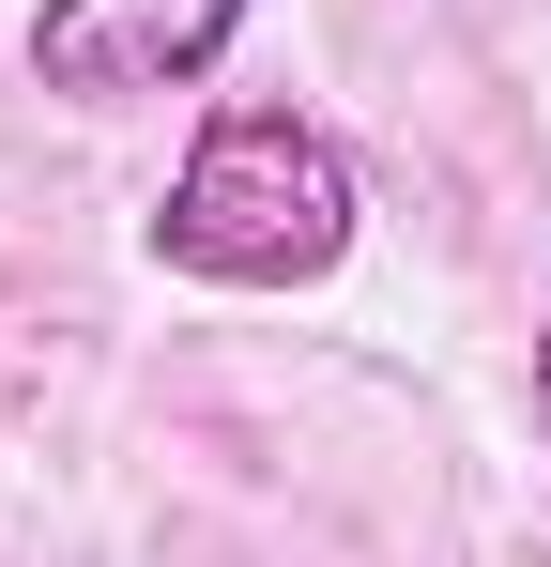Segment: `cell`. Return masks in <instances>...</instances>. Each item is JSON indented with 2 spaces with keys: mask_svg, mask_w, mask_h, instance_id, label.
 Returning a JSON list of instances; mask_svg holds the SVG:
<instances>
[{
  "mask_svg": "<svg viewBox=\"0 0 551 567\" xmlns=\"http://www.w3.org/2000/svg\"><path fill=\"white\" fill-rule=\"evenodd\" d=\"M353 154L306 107H215L154 185V261L199 291H322L353 261Z\"/></svg>",
  "mask_w": 551,
  "mask_h": 567,
  "instance_id": "1",
  "label": "cell"
},
{
  "mask_svg": "<svg viewBox=\"0 0 551 567\" xmlns=\"http://www.w3.org/2000/svg\"><path fill=\"white\" fill-rule=\"evenodd\" d=\"M246 0H46L31 16V78L62 107H154V93H199L230 62Z\"/></svg>",
  "mask_w": 551,
  "mask_h": 567,
  "instance_id": "2",
  "label": "cell"
},
{
  "mask_svg": "<svg viewBox=\"0 0 551 567\" xmlns=\"http://www.w3.org/2000/svg\"><path fill=\"white\" fill-rule=\"evenodd\" d=\"M537 430H551V322H537Z\"/></svg>",
  "mask_w": 551,
  "mask_h": 567,
  "instance_id": "3",
  "label": "cell"
}]
</instances>
